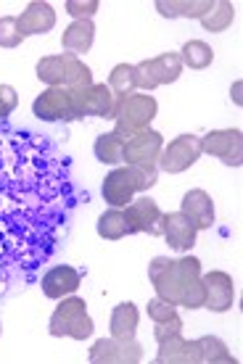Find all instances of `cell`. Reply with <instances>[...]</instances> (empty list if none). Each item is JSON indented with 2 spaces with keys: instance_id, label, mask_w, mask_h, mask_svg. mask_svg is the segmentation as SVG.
<instances>
[{
  "instance_id": "6da1fadb",
  "label": "cell",
  "mask_w": 243,
  "mask_h": 364,
  "mask_svg": "<svg viewBox=\"0 0 243 364\" xmlns=\"http://www.w3.org/2000/svg\"><path fill=\"white\" fill-rule=\"evenodd\" d=\"M82 200L88 193L53 137L0 124V299L35 285Z\"/></svg>"
},
{
  "instance_id": "7a4b0ae2",
  "label": "cell",
  "mask_w": 243,
  "mask_h": 364,
  "mask_svg": "<svg viewBox=\"0 0 243 364\" xmlns=\"http://www.w3.org/2000/svg\"><path fill=\"white\" fill-rule=\"evenodd\" d=\"M156 111H159L156 98L145 95V92H130L125 98H119L114 106V117H111L114 119V135L127 140V137L148 129Z\"/></svg>"
},
{
  "instance_id": "3957f363",
  "label": "cell",
  "mask_w": 243,
  "mask_h": 364,
  "mask_svg": "<svg viewBox=\"0 0 243 364\" xmlns=\"http://www.w3.org/2000/svg\"><path fill=\"white\" fill-rule=\"evenodd\" d=\"M48 333L53 338L69 336L74 341H85V338L93 336V319L88 317V304L80 296H69L63 299L56 311L51 314V322H48Z\"/></svg>"
},
{
  "instance_id": "277c9868",
  "label": "cell",
  "mask_w": 243,
  "mask_h": 364,
  "mask_svg": "<svg viewBox=\"0 0 243 364\" xmlns=\"http://www.w3.org/2000/svg\"><path fill=\"white\" fill-rule=\"evenodd\" d=\"M153 185H156V180H151L143 169H138V166H119L114 172H108L106 180H103V198L114 209H122V206H127L133 200L135 193L148 191Z\"/></svg>"
},
{
  "instance_id": "5b68a950",
  "label": "cell",
  "mask_w": 243,
  "mask_h": 364,
  "mask_svg": "<svg viewBox=\"0 0 243 364\" xmlns=\"http://www.w3.org/2000/svg\"><path fill=\"white\" fill-rule=\"evenodd\" d=\"M164 151V137L156 129H143L138 135L127 137L122 146V161L127 166H138L143 169L151 180H156V169H159V156Z\"/></svg>"
},
{
  "instance_id": "8992f818",
  "label": "cell",
  "mask_w": 243,
  "mask_h": 364,
  "mask_svg": "<svg viewBox=\"0 0 243 364\" xmlns=\"http://www.w3.org/2000/svg\"><path fill=\"white\" fill-rule=\"evenodd\" d=\"M182 72L180 53H162L151 58V61H140L135 66V82L143 90H153L159 85H172L177 82V77Z\"/></svg>"
},
{
  "instance_id": "52a82bcc",
  "label": "cell",
  "mask_w": 243,
  "mask_h": 364,
  "mask_svg": "<svg viewBox=\"0 0 243 364\" xmlns=\"http://www.w3.org/2000/svg\"><path fill=\"white\" fill-rule=\"evenodd\" d=\"M114 106L117 98L108 90V85H95L93 82L88 90L72 92V114L74 122L85 117H98V119H111L114 117Z\"/></svg>"
},
{
  "instance_id": "ba28073f",
  "label": "cell",
  "mask_w": 243,
  "mask_h": 364,
  "mask_svg": "<svg viewBox=\"0 0 243 364\" xmlns=\"http://www.w3.org/2000/svg\"><path fill=\"white\" fill-rule=\"evenodd\" d=\"M201 154L217 156L222 164H243V135L241 129H212L207 137H201Z\"/></svg>"
},
{
  "instance_id": "9c48e42d",
  "label": "cell",
  "mask_w": 243,
  "mask_h": 364,
  "mask_svg": "<svg viewBox=\"0 0 243 364\" xmlns=\"http://www.w3.org/2000/svg\"><path fill=\"white\" fill-rule=\"evenodd\" d=\"M91 364H138L143 359V346L133 341H117V338H100L95 341L88 354Z\"/></svg>"
},
{
  "instance_id": "30bf717a",
  "label": "cell",
  "mask_w": 243,
  "mask_h": 364,
  "mask_svg": "<svg viewBox=\"0 0 243 364\" xmlns=\"http://www.w3.org/2000/svg\"><path fill=\"white\" fill-rule=\"evenodd\" d=\"M198 156H201V137L180 135L175 137L170 146L162 151V156H159V169L170 174H180L196 164Z\"/></svg>"
},
{
  "instance_id": "8fae6325",
  "label": "cell",
  "mask_w": 243,
  "mask_h": 364,
  "mask_svg": "<svg viewBox=\"0 0 243 364\" xmlns=\"http://www.w3.org/2000/svg\"><path fill=\"white\" fill-rule=\"evenodd\" d=\"M148 280L156 288V296L180 306V267L170 256H156L148 264Z\"/></svg>"
},
{
  "instance_id": "7c38bea8",
  "label": "cell",
  "mask_w": 243,
  "mask_h": 364,
  "mask_svg": "<svg viewBox=\"0 0 243 364\" xmlns=\"http://www.w3.org/2000/svg\"><path fill=\"white\" fill-rule=\"evenodd\" d=\"M127 219V232L130 235H138V232H148V235H162V209L159 203L148 196L138 200H130L125 211Z\"/></svg>"
},
{
  "instance_id": "4fadbf2b",
  "label": "cell",
  "mask_w": 243,
  "mask_h": 364,
  "mask_svg": "<svg viewBox=\"0 0 243 364\" xmlns=\"http://www.w3.org/2000/svg\"><path fill=\"white\" fill-rule=\"evenodd\" d=\"M32 114L40 122H74L72 92L66 87H48L32 103Z\"/></svg>"
},
{
  "instance_id": "5bb4252c",
  "label": "cell",
  "mask_w": 243,
  "mask_h": 364,
  "mask_svg": "<svg viewBox=\"0 0 243 364\" xmlns=\"http://www.w3.org/2000/svg\"><path fill=\"white\" fill-rule=\"evenodd\" d=\"M180 267V306L201 309L204 306V280H201V262L196 256L177 259Z\"/></svg>"
},
{
  "instance_id": "9a60e30c",
  "label": "cell",
  "mask_w": 243,
  "mask_h": 364,
  "mask_svg": "<svg viewBox=\"0 0 243 364\" xmlns=\"http://www.w3.org/2000/svg\"><path fill=\"white\" fill-rule=\"evenodd\" d=\"M201 280H204V309H209V311L233 309L235 285L230 274L214 269V272H209V274H201Z\"/></svg>"
},
{
  "instance_id": "2e32d148",
  "label": "cell",
  "mask_w": 243,
  "mask_h": 364,
  "mask_svg": "<svg viewBox=\"0 0 243 364\" xmlns=\"http://www.w3.org/2000/svg\"><path fill=\"white\" fill-rule=\"evenodd\" d=\"M196 222L185 217L182 211L162 214V237L170 243V248H175V251H190V248L196 246Z\"/></svg>"
},
{
  "instance_id": "e0dca14e",
  "label": "cell",
  "mask_w": 243,
  "mask_h": 364,
  "mask_svg": "<svg viewBox=\"0 0 243 364\" xmlns=\"http://www.w3.org/2000/svg\"><path fill=\"white\" fill-rule=\"evenodd\" d=\"M85 272L77 269V267L61 264V267H51L46 274H43V293L48 299H63V296H72L77 288H80Z\"/></svg>"
},
{
  "instance_id": "ac0fdd59",
  "label": "cell",
  "mask_w": 243,
  "mask_h": 364,
  "mask_svg": "<svg viewBox=\"0 0 243 364\" xmlns=\"http://www.w3.org/2000/svg\"><path fill=\"white\" fill-rule=\"evenodd\" d=\"M156 364H201V351L196 341H185L180 336H172L159 343Z\"/></svg>"
},
{
  "instance_id": "d6986e66",
  "label": "cell",
  "mask_w": 243,
  "mask_h": 364,
  "mask_svg": "<svg viewBox=\"0 0 243 364\" xmlns=\"http://www.w3.org/2000/svg\"><path fill=\"white\" fill-rule=\"evenodd\" d=\"M16 21L19 32L24 37L46 35V32H51L56 27V11L48 3H43V0H35V3H29L27 9H24L21 16H16Z\"/></svg>"
},
{
  "instance_id": "ffe728a7",
  "label": "cell",
  "mask_w": 243,
  "mask_h": 364,
  "mask_svg": "<svg viewBox=\"0 0 243 364\" xmlns=\"http://www.w3.org/2000/svg\"><path fill=\"white\" fill-rule=\"evenodd\" d=\"M180 211L196 222L198 230H209L214 225V200L207 191H188L182 198Z\"/></svg>"
},
{
  "instance_id": "44dd1931",
  "label": "cell",
  "mask_w": 243,
  "mask_h": 364,
  "mask_svg": "<svg viewBox=\"0 0 243 364\" xmlns=\"http://www.w3.org/2000/svg\"><path fill=\"white\" fill-rule=\"evenodd\" d=\"M138 322H140V311H138L135 304H130V301L119 304L117 309L111 311V322H108L111 338H117V341H133Z\"/></svg>"
},
{
  "instance_id": "7402d4cb",
  "label": "cell",
  "mask_w": 243,
  "mask_h": 364,
  "mask_svg": "<svg viewBox=\"0 0 243 364\" xmlns=\"http://www.w3.org/2000/svg\"><path fill=\"white\" fill-rule=\"evenodd\" d=\"M93 40H95V24H93L91 18L88 21H74V24H69V27L63 29L61 35L63 48L72 55L88 53L93 48Z\"/></svg>"
},
{
  "instance_id": "603a6c76",
  "label": "cell",
  "mask_w": 243,
  "mask_h": 364,
  "mask_svg": "<svg viewBox=\"0 0 243 364\" xmlns=\"http://www.w3.org/2000/svg\"><path fill=\"white\" fill-rule=\"evenodd\" d=\"M63 61H66V69H63V87L69 92H80V90H88L93 85V72L91 66L80 61L77 55L66 53L63 55Z\"/></svg>"
},
{
  "instance_id": "cb8c5ba5",
  "label": "cell",
  "mask_w": 243,
  "mask_h": 364,
  "mask_svg": "<svg viewBox=\"0 0 243 364\" xmlns=\"http://www.w3.org/2000/svg\"><path fill=\"white\" fill-rule=\"evenodd\" d=\"M212 9V3L209 0H198V3H185V0H159L156 3V11L167 18H177V16H185V18H201L207 11Z\"/></svg>"
},
{
  "instance_id": "d4e9b609",
  "label": "cell",
  "mask_w": 243,
  "mask_h": 364,
  "mask_svg": "<svg viewBox=\"0 0 243 364\" xmlns=\"http://www.w3.org/2000/svg\"><path fill=\"white\" fill-rule=\"evenodd\" d=\"M180 61L182 66H190V69H207L214 61V50L204 40H188L180 50Z\"/></svg>"
},
{
  "instance_id": "484cf974",
  "label": "cell",
  "mask_w": 243,
  "mask_h": 364,
  "mask_svg": "<svg viewBox=\"0 0 243 364\" xmlns=\"http://www.w3.org/2000/svg\"><path fill=\"white\" fill-rule=\"evenodd\" d=\"M233 18H235L233 3L219 0V3H212V9L201 16V27L207 29V32H225L233 24Z\"/></svg>"
},
{
  "instance_id": "4316f807",
  "label": "cell",
  "mask_w": 243,
  "mask_h": 364,
  "mask_svg": "<svg viewBox=\"0 0 243 364\" xmlns=\"http://www.w3.org/2000/svg\"><path fill=\"white\" fill-rule=\"evenodd\" d=\"M122 146H125L122 137H117L114 132H106V135L95 137L93 154H95L100 164H122Z\"/></svg>"
},
{
  "instance_id": "83f0119b",
  "label": "cell",
  "mask_w": 243,
  "mask_h": 364,
  "mask_svg": "<svg viewBox=\"0 0 243 364\" xmlns=\"http://www.w3.org/2000/svg\"><path fill=\"white\" fill-rule=\"evenodd\" d=\"M198 351H201V362L204 364H235V356L227 351V346L214 336H204L196 341Z\"/></svg>"
},
{
  "instance_id": "f1b7e54d",
  "label": "cell",
  "mask_w": 243,
  "mask_h": 364,
  "mask_svg": "<svg viewBox=\"0 0 243 364\" xmlns=\"http://www.w3.org/2000/svg\"><path fill=\"white\" fill-rule=\"evenodd\" d=\"M98 235L103 240H122L127 232V219L122 209H108L98 217Z\"/></svg>"
},
{
  "instance_id": "f546056e",
  "label": "cell",
  "mask_w": 243,
  "mask_h": 364,
  "mask_svg": "<svg viewBox=\"0 0 243 364\" xmlns=\"http://www.w3.org/2000/svg\"><path fill=\"white\" fill-rule=\"evenodd\" d=\"M138 82H135V66L130 64H119L111 69V74H108V90L114 92V98H125V95H130V92L135 90Z\"/></svg>"
},
{
  "instance_id": "4dcf8cb0",
  "label": "cell",
  "mask_w": 243,
  "mask_h": 364,
  "mask_svg": "<svg viewBox=\"0 0 243 364\" xmlns=\"http://www.w3.org/2000/svg\"><path fill=\"white\" fill-rule=\"evenodd\" d=\"M63 69H66L63 55H46L37 61V80L48 87H63Z\"/></svg>"
},
{
  "instance_id": "1f68e13d",
  "label": "cell",
  "mask_w": 243,
  "mask_h": 364,
  "mask_svg": "<svg viewBox=\"0 0 243 364\" xmlns=\"http://www.w3.org/2000/svg\"><path fill=\"white\" fill-rule=\"evenodd\" d=\"M24 35L19 32L16 16H3L0 18V48H16L21 46Z\"/></svg>"
},
{
  "instance_id": "d6a6232c",
  "label": "cell",
  "mask_w": 243,
  "mask_h": 364,
  "mask_svg": "<svg viewBox=\"0 0 243 364\" xmlns=\"http://www.w3.org/2000/svg\"><path fill=\"white\" fill-rule=\"evenodd\" d=\"M98 11V0H69L66 3V14H72L74 21H88Z\"/></svg>"
},
{
  "instance_id": "836d02e7",
  "label": "cell",
  "mask_w": 243,
  "mask_h": 364,
  "mask_svg": "<svg viewBox=\"0 0 243 364\" xmlns=\"http://www.w3.org/2000/svg\"><path fill=\"white\" fill-rule=\"evenodd\" d=\"M182 333V319L175 314V317H170L167 322H156V328H153V338H156V343H162V341H167V338L172 336H180Z\"/></svg>"
},
{
  "instance_id": "e575fe53",
  "label": "cell",
  "mask_w": 243,
  "mask_h": 364,
  "mask_svg": "<svg viewBox=\"0 0 243 364\" xmlns=\"http://www.w3.org/2000/svg\"><path fill=\"white\" fill-rule=\"evenodd\" d=\"M19 106V92L11 85H0V124L11 117V111Z\"/></svg>"
},
{
  "instance_id": "d590c367",
  "label": "cell",
  "mask_w": 243,
  "mask_h": 364,
  "mask_svg": "<svg viewBox=\"0 0 243 364\" xmlns=\"http://www.w3.org/2000/svg\"><path fill=\"white\" fill-rule=\"evenodd\" d=\"M177 311H175V306H172L170 301H164V299H156L148 301V317L153 319V322H167L170 317H175Z\"/></svg>"
},
{
  "instance_id": "8d00e7d4",
  "label": "cell",
  "mask_w": 243,
  "mask_h": 364,
  "mask_svg": "<svg viewBox=\"0 0 243 364\" xmlns=\"http://www.w3.org/2000/svg\"><path fill=\"white\" fill-rule=\"evenodd\" d=\"M241 87H243L241 82H235V85H233V100H235V106H241V103H243V98H241Z\"/></svg>"
},
{
  "instance_id": "74e56055",
  "label": "cell",
  "mask_w": 243,
  "mask_h": 364,
  "mask_svg": "<svg viewBox=\"0 0 243 364\" xmlns=\"http://www.w3.org/2000/svg\"><path fill=\"white\" fill-rule=\"evenodd\" d=\"M0 333H3V325H0Z\"/></svg>"
}]
</instances>
